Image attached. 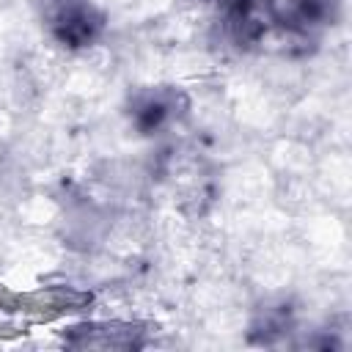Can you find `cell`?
Returning a JSON list of instances; mask_svg holds the SVG:
<instances>
[{
  "label": "cell",
  "instance_id": "cell-5",
  "mask_svg": "<svg viewBox=\"0 0 352 352\" xmlns=\"http://www.w3.org/2000/svg\"><path fill=\"white\" fill-rule=\"evenodd\" d=\"M344 0H264L267 25L292 38H314L333 28Z\"/></svg>",
  "mask_w": 352,
  "mask_h": 352
},
{
  "label": "cell",
  "instance_id": "cell-1",
  "mask_svg": "<svg viewBox=\"0 0 352 352\" xmlns=\"http://www.w3.org/2000/svg\"><path fill=\"white\" fill-rule=\"evenodd\" d=\"M44 33L63 50L80 52L102 41L107 14L94 0H38Z\"/></svg>",
  "mask_w": 352,
  "mask_h": 352
},
{
  "label": "cell",
  "instance_id": "cell-4",
  "mask_svg": "<svg viewBox=\"0 0 352 352\" xmlns=\"http://www.w3.org/2000/svg\"><path fill=\"white\" fill-rule=\"evenodd\" d=\"M151 327L146 322H126V319H88L74 322L60 330V341L69 349H143L148 346Z\"/></svg>",
  "mask_w": 352,
  "mask_h": 352
},
{
  "label": "cell",
  "instance_id": "cell-3",
  "mask_svg": "<svg viewBox=\"0 0 352 352\" xmlns=\"http://www.w3.org/2000/svg\"><path fill=\"white\" fill-rule=\"evenodd\" d=\"M94 302V294L77 286H38L30 292H14L0 286V308L11 314L30 316L36 322H50L60 316H74L88 311Z\"/></svg>",
  "mask_w": 352,
  "mask_h": 352
},
{
  "label": "cell",
  "instance_id": "cell-2",
  "mask_svg": "<svg viewBox=\"0 0 352 352\" xmlns=\"http://www.w3.org/2000/svg\"><path fill=\"white\" fill-rule=\"evenodd\" d=\"M190 113V96L176 85H143L126 99L129 126L143 135H162L182 124Z\"/></svg>",
  "mask_w": 352,
  "mask_h": 352
},
{
  "label": "cell",
  "instance_id": "cell-6",
  "mask_svg": "<svg viewBox=\"0 0 352 352\" xmlns=\"http://www.w3.org/2000/svg\"><path fill=\"white\" fill-rule=\"evenodd\" d=\"M297 333V308L289 297L261 300L248 322V341L256 346H278Z\"/></svg>",
  "mask_w": 352,
  "mask_h": 352
}]
</instances>
